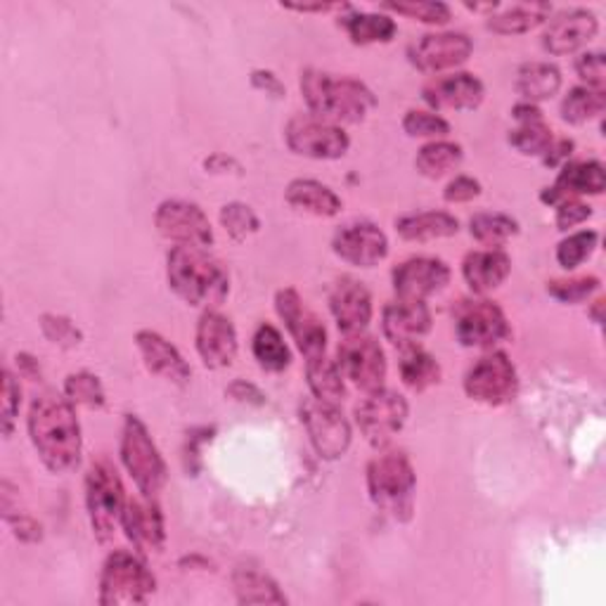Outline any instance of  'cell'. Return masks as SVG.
<instances>
[{
	"label": "cell",
	"mask_w": 606,
	"mask_h": 606,
	"mask_svg": "<svg viewBox=\"0 0 606 606\" xmlns=\"http://www.w3.org/2000/svg\"><path fill=\"white\" fill-rule=\"evenodd\" d=\"M29 434L50 472H67L81 458V429L74 415V403L45 393L36 399L29 413Z\"/></svg>",
	"instance_id": "6da1fadb"
},
{
	"label": "cell",
	"mask_w": 606,
	"mask_h": 606,
	"mask_svg": "<svg viewBox=\"0 0 606 606\" xmlns=\"http://www.w3.org/2000/svg\"><path fill=\"white\" fill-rule=\"evenodd\" d=\"M301 90L315 116L329 124H358L374 108V96L356 79H335L332 74L308 69L301 76Z\"/></svg>",
	"instance_id": "7a4b0ae2"
},
{
	"label": "cell",
	"mask_w": 606,
	"mask_h": 606,
	"mask_svg": "<svg viewBox=\"0 0 606 606\" xmlns=\"http://www.w3.org/2000/svg\"><path fill=\"white\" fill-rule=\"evenodd\" d=\"M171 290L190 306H218L231 290L225 268L204 247L178 245L169 254Z\"/></svg>",
	"instance_id": "3957f363"
},
{
	"label": "cell",
	"mask_w": 606,
	"mask_h": 606,
	"mask_svg": "<svg viewBox=\"0 0 606 606\" xmlns=\"http://www.w3.org/2000/svg\"><path fill=\"white\" fill-rule=\"evenodd\" d=\"M368 486L379 509L393 514L396 519L411 517L415 472L403 452H384L374 458L368 467Z\"/></svg>",
	"instance_id": "277c9868"
},
{
	"label": "cell",
	"mask_w": 606,
	"mask_h": 606,
	"mask_svg": "<svg viewBox=\"0 0 606 606\" xmlns=\"http://www.w3.org/2000/svg\"><path fill=\"white\" fill-rule=\"evenodd\" d=\"M121 458L133 476L135 486L147 500H157L166 483V464L152 441L145 424L138 417H128L124 424V438H121Z\"/></svg>",
	"instance_id": "5b68a950"
},
{
	"label": "cell",
	"mask_w": 606,
	"mask_h": 606,
	"mask_svg": "<svg viewBox=\"0 0 606 606\" xmlns=\"http://www.w3.org/2000/svg\"><path fill=\"white\" fill-rule=\"evenodd\" d=\"M155 575L147 571L138 557L116 550L104 562L100 575V604H145L147 597L155 593Z\"/></svg>",
	"instance_id": "8992f818"
},
{
	"label": "cell",
	"mask_w": 606,
	"mask_h": 606,
	"mask_svg": "<svg viewBox=\"0 0 606 606\" xmlns=\"http://www.w3.org/2000/svg\"><path fill=\"white\" fill-rule=\"evenodd\" d=\"M86 503L90 524H93L96 536L100 540H108L114 534V526L124 517V486L116 469L108 460H98L90 467L86 479Z\"/></svg>",
	"instance_id": "52a82bcc"
},
{
	"label": "cell",
	"mask_w": 606,
	"mask_h": 606,
	"mask_svg": "<svg viewBox=\"0 0 606 606\" xmlns=\"http://www.w3.org/2000/svg\"><path fill=\"white\" fill-rule=\"evenodd\" d=\"M287 145L311 159H339L348 152V135L315 114H299L287 124Z\"/></svg>",
	"instance_id": "ba28073f"
},
{
	"label": "cell",
	"mask_w": 606,
	"mask_h": 606,
	"mask_svg": "<svg viewBox=\"0 0 606 606\" xmlns=\"http://www.w3.org/2000/svg\"><path fill=\"white\" fill-rule=\"evenodd\" d=\"M301 422L306 424L317 454L325 460H337L351 446V427L335 403L308 399L301 405Z\"/></svg>",
	"instance_id": "9c48e42d"
},
{
	"label": "cell",
	"mask_w": 606,
	"mask_h": 606,
	"mask_svg": "<svg viewBox=\"0 0 606 606\" xmlns=\"http://www.w3.org/2000/svg\"><path fill=\"white\" fill-rule=\"evenodd\" d=\"M519 379L517 370L505 354L483 356L476 366L467 372V396L486 405H505L517 396Z\"/></svg>",
	"instance_id": "30bf717a"
},
{
	"label": "cell",
	"mask_w": 606,
	"mask_h": 606,
	"mask_svg": "<svg viewBox=\"0 0 606 606\" xmlns=\"http://www.w3.org/2000/svg\"><path fill=\"white\" fill-rule=\"evenodd\" d=\"M407 419V403L396 391L379 389L356 407V422L372 446H386Z\"/></svg>",
	"instance_id": "8fae6325"
},
{
	"label": "cell",
	"mask_w": 606,
	"mask_h": 606,
	"mask_svg": "<svg viewBox=\"0 0 606 606\" xmlns=\"http://www.w3.org/2000/svg\"><path fill=\"white\" fill-rule=\"evenodd\" d=\"M339 370L362 391H379L386 379V358L372 337H348L339 346Z\"/></svg>",
	"instance_id": "7c38bea8"
},
{
	"label": "cell",
	"mask_w": 606,
	"mask_h": 606,
	"mask_svg": "<svg viewBox=\"0 0 606 606\" xmlns=\"http://www.w3.org/2000/svg\"><path fill=\"white\" fill-rule=\"evenodd\" d=\"M157 231L169 237L178 245H188V247H209L214 242V233H211L209 218L204 216V211L183 202V200H169L164 202L157 209Z\"/></svg>",
	"instance_id": "4fadbf2b"
},
{
	"label": "cell",
	"mask_w": 606,
	"mask_h": 606,
	"mask_svg": "<svg viewBox=\"0 0 606 606\" xmlns=\"http://www.w3.org/2000/svg\"><path fill=\"white\" fill-rule=\"evenodd\" d=\"M276 306L287 329H290V335L299 344L301 354H306L308 358L323 356L327 344L325 325L321 323V317L301 301V296L294 290H284L278 294Z\"/></svg>",
	"instance_id": "5bb4252c"
},
{
	"label": "cell",
	"mask_w": 606,
	"mask_h": 606,
	"mask_svg": "<svg viewBox=\"0 0 606 606\" xmlns=\"http://www.w3.org/2000/svg\"><path fill=\"white\" fill-rule=\"evenodd\" d=\"M509 335L505 313L491 301H474L458 315V339L464 346L489 348Z\"/></svg>",
	"instance_id": "9a60e30c"
},
{
	"label": "cell",
	"mask_w": 606,
	"mask_h": 606,
	"mask_svg": "<svg viewBox=\"0 0 606 606\" xmlns=\"http://www.w3.org/2000/svg\"><path fill=\"white\" fill-rule=\"evenodd\" d=\"M450 280V270L438 259H411L393 270V287L399 299L424 301L429 294L444 290Z\"/></svg>",
	"instance_id": "2e32d148"
},
{
	"label": "cell",
	"mask_w": 606,
	"mask_h": 606,
	"mask_svg": "<svg viewBox=\"0 0 606 606\" xmlns=\"http://www.w3.org/2000/svg\"><path fill=\"white\" fill-rule=\"evenodd\" d=\"M329 308L337 317V325L346 337H356L372 321V296L366 284L344 278L337 282L329 296Z\"/></svg>",
	"instance_id": "e0dca14e"
},
{
	"label": "cell",
	"mask_w": 606,
	"mask_h": 606,
	"mask_svg": "<svg viewBox=\"0 0 606 606\" xmlns=\"http://www.w3.org/2000/svg\"><path fill=\"white\" fill-rule=\"evenodd\" d=\"M197 351L206 368H227L237 354V335L233 323L225 315L209 311L197 325Z\"/></svg>",
	"instance_id": "ac0fdd59"
},
{
	"label": "cell",
	"mask_w": 606,
	"mask_h": 606,
	"mask_svg": "<svg viewBox=\"0 0 606 606\" xmlns=\"http://www.w3.org/2000/svg\"><path fill=\"white\" fill-rule=\"evenodd\" d=\"M335 251L348 263L360 268H372L386 256L389 242H386V235L379 231L377 225L354 223L341 227L337 233Z\"/></svg>",
	"instance_id": "d6986e66"
},
{
	"label": "cell",
	"mask_w": 606,
	"mask_h": 606,
	"mask_svg": "<svg viewBox=\"0 0 606 606\" xmlns=\"http://www.w3.org/2000/svg\"><path fill=\"white\" fill-rule=\"evenodd\" d=\"M431 329V313L424 301L401 299L384 311V335L399 348L417 346V341Z\"/></svg>",
	"instance_id": "ffe728a7"
},
{
	"label": "cell",
	"mask_w": 606,
	"mask_h": 606,
	"mask_svg": "<svg viewBox=\"0 0 606 606\" xmlns=\"http://www.w3.org/2000/svg\"><path fill=\"white\" fill-rule=\"evenodd\" d=\"M472 55V41L464 34H429L413 48V63L422 71H444L462 65Z\"/></svg>",
	"instance_id": "44dd1931"
},
{
	"label": "cell",
	"mask_w": 606,
	"mask_h": 606,
	"mask_svg": "<svg viewBox=\"0 0 606 606\" xmlns=\"http://www.w3.org/2000/svg\"><path fill=\"white\" fill-rule=\"evenodd\" d=\"M597 34V20L587 10L562 12L545 34V48L552 55H569L590 43Z\"/></svg>",
	"instance_id": "7402d4cb"
},
{
	"label": "cell",
	"mask_w": 606,
	"mask_h": 606,
	"mask_svg": "<svg viewBox=\"0 0 606 606\" xmlns=\"http://www.w3.org/2000/svg\"><path fill=\"white\" fill-rule=\"evenodd\" d=\"M424 100L436 110H474L483 100V83L472 74H454L424 88Z\"/></svg>",
	"instance_id": "603a6c76"
},
{
	"label": "cell",
	"mask_w": 606,
	"mask_h": 606,
	"mask_svg": "<svg viewBox=\"0 0 606 606\" xmlns=\"http://www.w3.org/2000/svg\"><path fill=\"white\" fill-rule=\"evenodd\" d=\"M135 341H138V348H141L143 360H145L149 372H155L176 384L190 382L192 372L188 368V362L183 360V356L176 351L173 344H169L161 335H157V332H149V329L138 332Z\"/></svg>",
	"instance_id": "cb8c5ba5"
},
{
	"label": "cell",
	"mask_w": 606,
	"mask_h": 606,
	"mask_svg": "<svg viewBox=\"0 0 606 606\" xmlns=\"http://www.w3.org/2000/svg\"><path fill=\"white\" fill-rule=\"evenodd\" d=\"M604 192V166L599 161H579L569 164L557 178L554 188L542 194L545 202L562 204L575 194H602Z\"/></svg>",
	"instance_id": "d4e9b609"
},
{
	"label": "cell",
	"mask_w": 606,
	"mask_h": 606,
	"mask_svg": "<svg viewBox=\"0 0 606 606\" xmlns=\"http://www.w3.org/2000/svg\"><path fill=\"white\" fill-rule=\"evenodd\" d=\"M124 528L128 538L138 550H159L164 545V517L157 507L155 500H147V503H126L124 507Z\"/></svg>",
	"instance_id": "484cf974"
},
{
	"label": "cell",
	"mask_w": 606,
	"mask_h": 606,
	"mask_svg": "<svg viewBox=\"0 0 606 606\" xmlns=\"http://www.w3.org/2000/svg\"><path fill=\"white\" fill-rule=\"evenodd\" d=\"M509 270H512L509 256L505 251H497V249L469 254L464 259V266H462L464 280L479 294L493 292L495 287L503 284L509 276Z\"/></svg>",
	"instance_id": "4316f807"
},
{
	"label": "cell",
	"mask_w": 606,
	"mask_h": 606,
	"mask_svg": "<svg viewBox=\"0 0 606 606\" xmlns=\"http://www.w3.org/2000/svg\"><path fill=\"white\" fill-rule=\"evenodd\" d=\"M287 202L313 216H335L341 209L339 197L317 180H294L287 188Z\"/></svg>",
	"instance_id": "83f0119b"
},
{
	"label": "cell",
	"mask_w": 606,
	"mask_h": 606,
	"mask_svg": "<svg viewBox=\"0 0 606 606\" xmlns=\"http://www.w3.org/2000/svg\"><path fill=\"white\" fill-rule=\"evenodd\" d=\"M396 231L401 237L411 242H427L438 237L458 235L460 223L444 211H424V214H411L396 221Z\"/></svg>",
	"instance_id": "f1b7e54d"
},
{
	"label": "cell",
	"mask_w": 606,
	"mask_h": 606,
	"mask_svg": "<svg viewBox=\"0 0 606 606\" xmlns=\"http://www.w3.org/2000/svg\"><path fill=\"white\" fill-rule=\"evenodd\" d=\"M493 12L489 18V29L497 34H524L528 29L538 26L540 22L548 20L550 5L545 3H530V5H493Z\"/></svg>",
	"instance_id": "f546056e"
},
{
	"label": "cell",
	"mask_w": 606,
	"mask_h": 606,
	"mask_svg": "<svg viewBox=\"0 0 606 606\" xmlns=\"http://www.w3.org/2000/svg\"><path fill=\"white\" fill-rule=\"evenodd\" d=\"M559 86H562V76H559L557 67L548 63L524 65L517 74V90L528 100V104L552 98Z\"/></svg>",
	"instance_id": "4dcf8cb0"
},
{
	"label": "cell",
	"mask_w": 606,
	"mask_h": 606,
	"mask_svg": "<svg viewBox=\"0 0 606 606\" xmlns=\"http://www.w3.org/2000/svg\"><path fill=\"white\" fill-rule=\"evenodd\" d=\"M401 377L413 391H424L438 384V379H441V366H438V360L424 351V348L407 346L403 348L401 358Z\"/></svg>",
	"instance_id": "1f68e13d"
},
{
	"label": "cell",
	"mask_w": 606,
	"mask_h": 606,
	"mask_svg": "<svg viewBox=\"0 0 606 606\" xmlns=\"http://www.w3.org/2000/svg\"><path fill=\"white\" fill-rule=\"evenodd\" d=\"M235 593L242 604H284V595L278 590L276 581H270L266 573L256 569H237L235 571Z\"/></svg>",
	"instance_id": "d6a6232c"
},
{
	"label": "cell",
	"mask_w": 606,
	"mask_h": 606,
	"mask_svg": "<svg viewBox=\"0 0 606 606\" xmlns=\"http://www.w3.org/2000/svg\"><path fill=\"white\" fill-rule=\"evenodd\" d=\"M341 370L335 362L327 360L325 354L308 358V384L311 391L315 393V399H321L325 403H339L346 396V386L341 379Z\"/></svg>",
	"instance_id": "836d02e7"
},
{
	"label": "cell",
	"mask_w": 606,
	"mask_h": 606,
	"mask_svg": "<svg viewBox=\"0 0 606 606\" xmlns=\"http://www.w3.org/2000/svg\"><path fill=\"white\" fill-rule=\"evenodd\" d=\"M348 36L358 45L368 43H389L396 36V22L384 14H351L344 20Z\"/></svg>",
	"instance_id": "e575fe53"
},
{
	"label": "cell",
	"mask_w": 606,
	"mask_h": 606,
	"mask_svg": "<svg viewBox=\"0 0 606 606\" xmlns=\"http://www.w3.org/2000/svg\"><path fill=\"white\" fill-rule=\"evenodd\" d=\"M462 161V147L454 143H429L419 149L417 171L427 178H441L458 169Z\"/></svg>",
	"instance_id": "d590c367"
},
{
	"label": "cell",
	"mask_w": 606,
	"mask_h": 606,
	"mask_svg": "<svg viewBox=\"0 0 606 606\" xmlns=\"http://www.w3.org/2000/svg\"><path fill=\"white\" fill-rule=\"evenodd\" d=\"M254 356L261 362V368L280 372L290 366V348H287L280 332L272 325H261L254 335Z\"/></svg>",
	"instance_id": "8d00e7d4"
},
{
	"label": "cell",
	"mask_w": 606,
	"mask_h": 606,
	"mask_svg": "<svg viewBox=\"0 0 606 606\" xmlns=\"http://www.w3.org/2000/svg\"><path fill=\"white\" fill-rule=\"evenodd\" d=\"M606 108L604 90L595 88H573L562 104V116L571 124H585V121L595 119Z\"/></svg>",
	"instance_id": "74e56055"
},
{
	"label": "cell",
	"mask_w": 606,
	"mask_h": 606,
	"mask_svg": "<svg viewBox=\"0 0 606 606\" xmlns=\"http://www.w3.org/2000/svg\"><path fill=\"white\" fill-rule=\"evenodd\" d=\"M517 233H519L517 221H512L505 214H479L472 218V235L481 242V245L500 247Z\"/></svg>",
	"instance_id": "f35d334b"
},
{
	"label": "cell",
	"mask_w": 606,
	"mask_h": 606,
	"mask_svg": "<svg viewBox=\"0 0 606 606\" xmlns=\"http://www.w3.org/2000/svg\"><path fill=\"white\" fill-rule=\"evenodd\" d=\"M552 131L540 121H526L521 128L514 131L509 135V143L517 147L521 155H540L545 157V152L552 145Z\"/></svg>",
	"instance_id": "ab89813d"
},
{
	"label": "cell",
	"mask_w": 606,
	"mask_h": 606,
	"mask_svg": "<svg viewBox=\"0 0 606 606\" xmlns=\"http://www.w3.org/2000/svg\"><path fill=\"white\" fill-rule=\"evenodd\" d=\"M67 399L76 405H86V407H102L104 405V391L100 379L96 374L79 372L71 374L65 384Z\"/></svg>",
	"instance_id": "60d3db41"
},
{
	"label": "cell",
	"mask_w": 606,
	"mask_h": 606,
	"mask_svg": "<svg viewBox=\"0 0 606 606\" xmlns=\"http://www.w3.org/2000/svg\"><path fill=\"white\" fill-rule=\"evenodd\" d=\"M595 247H597V233H593V231L575 233L557 247V261H559V266H564L566 270H573V268H579L587 259V256L595 251Z\"/></svg>",
	"instance_id": "b9f144b4"
},
{
	"label": "cell",
	"mask_w": 606,
	"mask_h": 606,
	"mask_svg": "<svg viewBox=\"0 0 606 606\" xmlns=\"http://www.w3.org/2000/svg\"><path fill=\"white\" fill-rule=\"evenodd\" d=\"M221 221L225 225L227 235L233 239H247L249 235L259 231V218H256V214L247 204H239V202L223 206Z\"/></svg>",
	"instance_id": "7bdbcfd3"
},
{
	"label": "cell",
	"mask_w": 606,
	"mask_h": 606,
	"mask_svg": "<svg viewBox=\"0 0 606 606\" xmlns=\"http://www.w3.org/2000/svg\"><path fill=\"white\" fill-rule=\"evenodd\" d=\"M403 128L413 138H438V135H446L450 131L446 119L429 112H407L403 119Z\"/></svg>",
	"instance_id": "ee69618b"
},
{
	"label": "cell",
	"mask_w": 606,
	"mask_h": 606,
	"mask_svg": "<svg viewBox=\"0 0 606 606\" xmlns=\"http://www.w3.org/2000/svg\"><path fill=\"white\" fill-rule=\"evenodd\" d=\"M384 5L393 12L419 20L424 24H446L450 20V10L444 3H384Z\"/></svg>",
	"instance_id": "f6af8a7d"
},
{
	"label": "cell",
	"mask_w": 606,
	"mask_h": 606,
	"mask_svg": "<svg viewBox=\"0 0 606 606\" xmlns=\"http://www.w3.org/2000/svg\"><path fill=\"white\" fill-rule=\"evenodd\" d=\"M599 290V280L597 278H575V280H562V282H550L548 292L564 301V303H579L585 301L590 294Z\"/></svg>",
	"instance_id": "bcb514c9"
},
{
	"label": "cell",
	"mask_w": 606,
	"mask_h": 606,
	"mask_svg": "<svg viewBox=\"0 0 606 606\" xmlns=\"http://www.w3.org/2000/svg\"><path fill=\"white\" fill-rule=\"evenodd\" d=\"M43 332L45 337L59 346H76L81 341V332L74 327L71 321L63 315H45L43 317Z\"/></svg>",
	"instance_id": "7dc6e473"
},
{
	"label": "cell",
	"mask_w": 606,
	"mask_h": 606,
	"mask_svg": "<svg viewBox=\"0 0 606 606\" xmlns=\"http://www.w3.org/2000/svg\"><path fill=\"white\" fill-rule=\"evenodd\" d=\"M575 69H579V76L587 83V88L604 90V55L602 53H585L579 57L575 63Z\"/></svg>",
	"instance_id": "c3c4849f"
},
{
	"label": "cell",
	"mask_w": 606,
	"mask_h": 606,
	"mask_svg": "<svg viewBox=\"0 0 606 606\" xmlns=\"http://www.w3.org/2000/svg\"><path fill=\"white\" fill-rule=\"evenodd\" d=\"M20 411V386L14 382V377L5 370L3 372V429L5 436L12 434L14 415Z\"/></svg>",
	"instance_id": "681fc988"
},
{
	"label": "cell",
	"mask_w": 606,
	"mask_h": 606,
	"mask_svg": "<svg viewBox=\"0 0 606 606\" xmlns=\"http://www.w3.org/2000/svg\"><path fill=\"white\" fill-rule=\"evenodd\" d=\"M590 216H593L590 206L575 202V200H564L557 209V227L559 231H569V227L587 221Z\"/></svg>",
	"instance_id": "f907efd6"
},
{
	"label": "cell",
	"mask_w": 606,
	"mask_h": 606,
	"mask_svg": "<svg viewBox=\"0 0 606 606\" xmlns=\"http://www.w3.org/2000/svg\"><path fill=\"white\" fill-rule=\"evenodd\" d=\"M481 194V186L476 183L474 178L469 176H460L454 178L452 183L446 188V200L448 202H472L474 197Z\"/></svg>",
	"instance_id": "816d5d0a"
},
{
	"label": "cell",
	"mask_w": 606,
	"mask_h": 606,
	"mask_svg": "<svg viewBox=\"0 0 606 606\" xmlns=\"http://www.w3.org/2000/svg\"><path fill=\"white\" fill-rule=\"evenodd\" d=\"M227 393H231V396L239 403H254V405L263 403V393L247 382H235L231 389H227Z\"/></svg>",
	"instance_id": "f5cc1de1"
},
{
	"label": "cell",
	"mask_w": 606,
	"mask_h": 606,
	"mask_svg": "<svg viewBox=\"0 0 606 606\" xmlns=\"http://www.w3.org/2000/svg\"><path fill=\"white\" fill-rule=\"evenodd\" d=\"M251 83H254L256 88L266 90V93L276 96V98H280V96L284 93V88H282V83L278 81V76H276V74H270V71H254V74H251Z\"/></svg>",
	"instance_id": "db71d44e"
},
{
	"label": "cell",
	"mask_w": 606,
	"mask_h": 606,
	"mask_svg": "<svg viewBox=\"0 0 606 606\" xmlns=\"http://www.w3.org/2000/svg\"><path fill=\"white\" fill-rule=\"evenodd\" d=\"M571 149H573V143H571V141H552L550 149L545 152V164L557 166L562 159H569Z\"/></svg>",
	"instance_id": "11a10c76"
},
{
	"label": "cell",
	"mask_w": 606,
	"mask_h": 606,
	"mask_svg": "<svg viewBox=\"0 0 606 606\" xmlns=\"http://www.w3.org/2000/svg\"><path fill=\"white\" fill-rule=\"evenodd\" d=\"M290 10H296V12H327V10H335L339 5H332V3H315V5H287Z\"/></svg>",
	"instance_id": "9f6ffc18"
}]
</instances>
